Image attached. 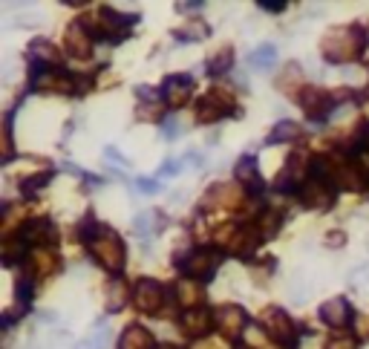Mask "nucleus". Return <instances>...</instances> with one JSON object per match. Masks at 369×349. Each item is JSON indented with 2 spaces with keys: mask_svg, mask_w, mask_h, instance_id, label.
<instances>
[{
  "mask_svg": "<svg viewBox=\"0 0 369 349\" xmlns=\"http://www.w3.org/2000/svg\"><path fill=\"white\" fill-rule=\"evenodd\" d=\"M90 254H92V260L107 271H118L125 266V243H121L118 234L110 228H98L90 237Z\"/></svg>",
  "mask_w": 369,
  "mask_h": 349,
  "instance_id": "nucleus-1",
  "label": "nucleus"
},
{
  "mask_svg": "<svg viewBox=\"0 0 369 349\" xmlns=\"http://www.w3.org/2000/svg\"><path fill=\"white\" fill-rule=\"evenodd\" d=\"M358 50H361V35L355 29H349V32L335 29L323 43V52L329 61H349L358 55Z\"/></svg>",
  "mask_w": 369,
  "mask_h": 349,
  "instance_id": "nucleus-2",
  "label": "nucleus"
},
{
  "mask_svg": "<svg viewBox=\"0 0 369 349\" xmlns=\"http://www.w3.org/2000/svg\"><path fill=\"white\" fill-rule=\"evenodd\" d=\"M219 266V254L211 248H193L188 257L182 260V271L193 280H211Z\"/></svg>",
  "mask_w": 369,
  "mask_h": 349,
  "instance_id": "nucleus-3",
  "label": "nucleus"
},
{
  "mask_svg": "<svg viewBox=\"0 0 369 349\" xmlns=\"http://www.w3.org/2000/svg\"><path fill=\"white\" fill-rule=\"evenodd\" d=\"M265 329H268V335H272L280 346H286V349H294V346H298V332H294V323L288 320L286 312L268 309V312H265Z\"/></svg>",
  "mask_w": 369,
  "mask_h": 349,
  "instance_id": "nucleus-4",
  "label": "nucleus"
},
{
  "mask_svg": "<svg viewBox=\"0 0 369 349\" xmlns=\"http://www.w3.org/2000/svg\"><path fill=\"white\" fill-rule=\"evenodd\" d=\"M162 300H165V289L156 283V280H141L133 292V304L147 312V315H156L159 306H162Z\"/></svg>",
  "mask_w": 369,
  "mask_h": 349,
  "instance_id": "nucleus-5",
  "label": "nucleus"
},
{
  "mask_svg": "<svg viewBox=\"0 0 369 349\" xmlns=\"http://www.w3.org/2000/svg\"><path fill=\"white\" fill-rule=\"evenodd\" d=\"M190 96V78L188 76H174L165 81V90H162V99L167 107H182Z\"/></svg>",
  "mask_w": 369,
  "mask_h": 349,
  "instance_id": "nucleus-6",
  "label": "nucleus"
},
{
  "mask_svg": "<svg viewBox=\"0 0 369 349\" xmlns=\"http://www.w3.org/2000/svg\"><path fill=\"white\" fill-rule=\"evenodd\" d=\"M67 50L72 58H90L92 52V35H87V29L81 27V23H76V27L67 29Z\"/></svg>",
  "mask_w": 369,
  "mask_h": 349,
  "instance_id": "nucleus-7",
  "label": "nucleus"
},
{
  "mask_svg": "<svg viewBox=\"0 0 369 349\" xmlns=\"http://www.w3.org/2000/svg\"><path fill=\"white\" fill-rule=\"evenodd\" d=\"M216 327V318H211L205 309H188L185 318H182V329L193 338H200V335H208V329Z\"/></svg>",
  "mask_w": 369,
  "mask_h": 349,
  "instance_id": "nucleus-8",
  "label": "nucleus"
},
{
  "mask_svg": "<svg viewBox=\"0 0 369 349\" xmlns=\"http://www.w3.org/2000/svg\"><path fill=\"white\" fill-rule=\"evenodd\" d=\"M242 327H245V315H242V309H237V306H225V309H219V312H216V329L223 332V335L237 338V335L242 332Z\"/></svg>",
  "mask_w": 369,
  "mask_h": 349,
  "instance_id": "nucleus-9",
  "label": "nucleus"
},
{
  "mask_svg": "<svg viewBox=\"0 0 369 349\" xmlns=\"http://www.w3.org/2000/svg\"><path fill=\"white\" fill-rule=\"evenodd\" d=\"M321 318H323V323H329V327H343V323H349L352 309L343 297H332L321 306Z\"/></svg>",
  "mask_w": 369,
  "mask_h": 349,
  "instance_id": "nucleus-10",
  "label": "nucleus"
},
{
  "mask_svg": "<svg viewBox=\"0 0 369 349\" xmlns=\"http://www.w3.org/2000/svg\"><path fill=\"white\" fill-rule=\"evenodd\" d=\"M300 197H303V205H309V208H329L332 205V188L323 185L321 179H312L300 191Z\"/></svg>",
  "mask_w": 369,
  "mask_h": 349,
  "instance_id": "nucleus-11",
  "label": "nucleus"
},
{
  "mask_svg": "<svg viewBox=\"0 0 369 349\" xmlns=\"http://www.w3.org/2000/svg\"><path fill=\"white\" fill-rule=\"evenodd\" d=\"M153 346H156L153 335L141 327H127L118 341V349H153Z\"/></svg>",
  "mask_w": 369,
  "mask_h": 349,
  "instance_id": "nucleus-12",
  "label": "nucleus"
},
{
  "mask_svg": "<svg viewBox=\"0 0 369 349\" xmlns=\"http://www.w3.org/2000/svg\"><path fill=\"white\" fill-rule=\"evenodd\" d=\"M35 87L38 90H46V92H69L72 90V81L64 73H58V69H49V73H41L35 78Z\"/></svg>",
  "mask_w": 369,
  "mask_h": 349,
  "instance_id": "nucleus-13",
  "label": "nucleus"
},
{
  "mask_svg": "<svg viewBox=\"0 0 369 349\" xmlns=\"http://www.w3.org/2000/svg\"><path fill=\"white\" fill-rule=\"evenodd\" d=\"M300 104H303V110L312 115V119H317V115L326 110V92L323 90H303L300 92Z\"/></svg>",
  "mask_w": 369,
  "mask_h": 349,
  "instance_id": "nucleus-14",
  "label": "nucleus"
},
{
  "mask_svg": "<svg viewBox=\"0 0 369 349\" xmlns=\"http://www.w3.org/2000/svg\"><path fill=\"white\" fill-rule=\"evenodd\" d=\"M249 61H251L254 69H268V66H272V64L277 61V46H274V43H260L257 50L251 52Z\"/></svg>",
  "mask_w": 369,
  "mask_h": 349,
  "instance_id": "nucleus-15",
  "label": "nucleus"
},
{
  "mask_svg": "<svg viewBox=\"0 0 369 349\" xmlns=\"http://www.w3.org/2000/svg\"><path fill=\"white\" fill-rule=\"evenodd\" d=\"M165 222H159V214L156 211H144L141 217H136V231L139 234H151V231L162 228Z\"/></svg>",
  "mask_w": 369,
  "mask_h": 349,
  "instance_id": "nucleus-16",
  "label": "nucleus"
},
{
  "mask_svg": "<svg viewBox=\"0 0 369 349\" xmlns=\"http://www.w3.org/2000/svg\"><path fill=\"white\" fill-rule=\"evenodd\" d=\"M298 136H300V127L298 124H294V122H283L272 133V142H288V138H298Z\"/></svg>",
  "mask_w": 369,
  "mask_h": 349,
  "instance_id": "nucleus-17",
  "label": "nucleus"
},
{
  "mask_svg": "<svg viewBox=\"0 0 369 349\" xmlns=\"http://www.w3.org/2000/svg\"><path fill=\"white\" fill-rule=\"evenodd\" d=\"M32 55H41V61H46V64H55V61H58L55 46L46 43V41H35V43H32Z\"/></svg>",
  "mask_w": 369,
  "mask_h": 349,
  "instance_id": "nucleus-18",
  "label": "nucleus"
},
{
  "mask_svg": "<svg viewBox=\"0 0 369 349\" xmlns=\"http://www.w3.org/2000/svg\"><path fill=\"white\" fill-rule=\"evenodd\" d=\"M237 176L242 182H257V165H254V159H242L239 165H237Z\"/></svg>",
  "mask_w": 369,
  "mask_h": 349,
  "instance_id": "nucleus-19",
  "label": "nucleus"
},
{
  "mask_svg": "<svg viewBox=\"0 0 369 349\" xmlns=\"http://www.w3.org/2000/svg\"><path fill=\"white\" fill-rule=\"evenodd\" d=\"M214 104H216L214 99H205L202 101V107H200V122H214V119H219V115H223V110L214 107Z\"/></svg>",
  "mask_w": 369,
  "mask_h": 349,
  "instance_id": "nucleus-20",
  "label": "nucleus"
},
{
  "mask_svg": "<svg viewBox=\"0 0 369 349\" xmlns=\"http://www.w3.org/2000/svg\"><path fill=\"white\" fill-rule=\"evenodd\" d=\"M200 297H202V292L196 289V286H190V283H182V286H179V300H182L185 306H193Z\"/></svg>",
  "mask_w": 369,
  "mask_h": 349,
  "instance_id": "nucleus-21",
  "label": "nucleus"
},
{
  "mask_svg": "<svg viewBox=\"0 0 369 349\" xmlns=\"http://www.w3.org/2000/svg\"><path fill=\"white\" fill-rule=\"evenodd\" d=\"M228 64H231V50H223V52H219V55L208 64V73H214V76H216V73H223V69H225Z\"/></svg>",
  "mask_w": 369,
  "mask_h": 349,
  "instance_id": "nucleus-22",
  "label": "nucleus"
},
{
  "mask_svg": "<svg viewBox=\"0 0 369 349\" xmlns=\"http://www.w3.org/2000/svg\"><path fill=\"white\" fill-rule=\"evenodd\" d=\"M46 231H49V225H46L43 220H41V222H32L27 231H23V240H32V243H35V240H41V237L46 234Z\"/></svg>",
  "mask_w": 369,
  "mask_h": 349,
  "instance_id": "nucleus-23",
  "label": "nucleus"
},
{
  "mask_svg": "<svg viewBox=\"0 0 369 349\" xmlns=\"http://www.w3.org/2000/svg\"><path fill=\"white\" fill-rule=\"evenodd\" d=\"M90 346H92V349H107V346H110V332H107V329L95 332V335L90 338Z\"/></svg>",
  "mask_w": 369,
  "mask_h": 349,
  "instance_id": "nucleus-24",
  "label": "nucleus"
},
{
  "mask_svg": "<svg viewBox=\"0 0 369 349\" xmlns=\"http://www.w3.org/2000/svg\"><path fill=\"white\" fill-rule=\"evenodd\" d=\"M113 292H110V306H121V304H125V283H116V286H110Z\"/></svg>",
  "mask_w": 369,
  "mask_h": 349,
  "instance_id": "nucleus-25",
  "label": "nucleus"
},
{
  "mask_svg": "<svg viewBox=\"0 0 369 349\" xmlns=\"http://www.w3.org/2000/svg\"><path fill=\"white\" fill-rule=\"evenodd\" d=\"M326 349H358V343L352 338H332Z\"/></svg>",
  "mask_w": 369,
  "mask_h": 349,
  "instance_id": "nucleus-26",
  "label": "nucleus"
},
{
  "mask_svg": "<svg viewBox=\"0 0 369 349\" xmlns=\"http://www.w3.org/2000/svg\"><path fill=\"white\" fill-rule=\"evenodd\" d=\"M176 127H179V124H176V119H167V122H165V133H167V136H170V138H174V136H176V133H179V130H176Z\"/></svg>",
  "mask_w": 369,
  "mask_h": 349,
  "instance_id": "nucleus-27",
  "label": "nucleus"
},
{
  "mask_svg": "<svg viewBox=\"0 0 369 349\" xmlns=\"http://www.w3.org/2000/svg\"><path fill=\"white\" fill-rule=\"evenodd\" d=\"M260 6H263V9H283L280 0H260Z\"/></svg>",
  "mask_w": 369,
  "mask_h": 349,
  "instance_id": "nucleus-28",
  "label": "nucleus"
},
{
  "mask_svg": "<svg viewBox=\"0 0 369 349\" xmlns=\"http://www.w3.org/2000/svg\"><path fill=\"white\" fill-rule=\"evenodd\" d=\"M358 332H361V335L369 332V318H358Z\"/></svg>",
  "mask_w": 369,
  "mask_h": 349,
  "instance_id": "nucleus-29",
  "label": "nucleus"
},
{
  "mask_svg": "<svg viewBox=\"0 0 369 349\" xmlns=\"http://www.w3.org/2000/svg\"><path fill=\"white\" fill-rule=\"evenodd\" d=\"M326 240H329V245H332V248H337V245H340V240H343V234H329Z\"/></svg>",
  "mask_w": 369,
  "mask_h": 349,
  "instance_id": "nucleus-30",
  "label": "nucleus"
},
{
  "mask_svg": "<svg viewBox=\"0 0 369 349\" xmlns=\"http://www.w3.org/2000/svg\"><path fill=\"white\" fill-rule=\"evenodd\" d=\"M237 349H251V346H245V343H237Z\"/></svg>",
  "mask_w": 369,
  "mask_h": 349,
  "instance_id": "nucleus-31",
  "label": "nucleus"
}]
</instances>
